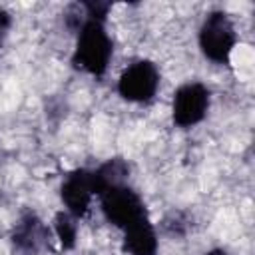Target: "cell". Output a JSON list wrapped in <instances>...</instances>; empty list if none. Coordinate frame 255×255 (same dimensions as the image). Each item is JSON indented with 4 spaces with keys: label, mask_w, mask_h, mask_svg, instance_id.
<instances>
[{
    "label": "cell",
    "mask_w": 255,
    "mask_h": 255,
    "mask_svg": "<svg viewBox=\"0 0 255 255\" xmlns=\"http://www.w3.org/2000/svg\"><path fill=\"white\" fill-rule=\"evenodd\" d=\"M114 44L106 32L104 22L86 18L78 30V42L72 56V64L90 76H104L112 60Z\"/></svg>",
    "instance_id": "obj_1"
},
{
    "label": "cell",
    "mask_w": 255,
    "mask_h": 255,
    "mask_svg": "<svg viewBox=\"0 0 255 255\" xmlns=\"http://www.w3.org/2000/svg\"><path fill=\"white\" fill-rule=\"evenodd\" d=\"M98 197L106 219L124 231L149 219L141 197L126 183L106 187Z\"/></svg>",
    "instance_id": "obj_2"
},
{
    "label": "cell",
    "mask_w": 255,
    "mask_h": 255,
    "mask_svg": "<svg viewBox=\"0 0 255 255\" xmlns=\"http://www.w3.org/2000/svg\"><path fill=\"white\" fill-rule=\"evenodd\" d=\"M237 44V34L231 18L223 10L207 14L199 30V48L203 56L215 64H227Z\"/></svg>",
    "instance_id": "obj_3"
},
{
    "label": "cell",
    "mask_w": 255,
    "mask_h": 255,
    "mask_svg": "<svg viewBox=\"0 0 255 255\" xmlns=\"http://www.w3.org/2000/svg\"><path fill=\"white\" fill-rule=\"evenodd\" d=\"M159 88V72L153 62L149 60H137L131 66H128L120 80H118V92L128 102H149Z\"/></svg>",
    "instance_id": "obj_4"
},
{
    "label": "cell",
    "mask_w": 255,
    "mask_h": 255,
    "mask_svg": "<svg viewBox=\"0 0 255 255\" xmlns=\"http://www.w3.org/2000/svg\"><path fill=\"white\" fill-rule=\"evenodd\" d=\"M209 110V90L201 82H187L175 90L173 96V122L179 128L199 124Z\"/></svg>",
    "instance_id": "obj_5"
},
{
    "label": "cell",
    "mask_w": 255,
    "mask_h": 255,
    "mask_svg": "<svg viewBox=\"0 0 255 255\" xmlns=\"http://www.w3.org/2000/svg\"><path fill=\"white\" fill-rule=\"evenodd\" d=\"M94 195H98V191H96L94 173L90 169H84V167L74 169L62 181L60 197H62L68 213L74 215L76 219L84 217L88 213V207H90Z\"/></svg>",
    "instance_id": "obj_6"
},
{
    "label": "cell",
    "mask_w": 255,
    "mask_h": 255,
    "mask_svg": "<svg viewBox=\"0 0 255 255\" xmlns=\"http://www.w3.org/2000/svg\"><path fill=\"white\" fill-rule=\"evenodd\" d=\"M10 239L14 249L20 251L22 255H38L48 245L50 231L36 213L26 211L16 223V227L12 229Z\"/></svg>",
    "instance_id": "obj_7"
},
{
    "label": "cell",
    "mask_w": 255,
    "mask_h": 255,
    "mask_svg": "<svg viewBox=\"0 0 255 255\" xmlns=\"http://www.w3.org/2000/svg\"><path fill=\"white\" fill-rule=\"evenodd\" d=\"M122 249L128 255H155L157 253V235L151 221L137 223L124 231V245Z\"/></svg>",
    "instance_id": "obj_8"
},
{
    "label": "cell",
    "mask_w": 255,
    "mask_h": 255,
    "mask_svg": "<svg viewBox=\"0 0 255 255\" xmlns=\"http://www.w3.org/2000/svg\"><path fill=\"white\" fill-rule=\"evenodd\" d=\"M54 233L60 239V245L64 249H74L76 239H78V225L76 217L70 215L68 211H60L54 217Z\"/></svg>",
    "instance_id": "obj_9"
},
{
    "label": "cell",
    "mask_w": 255,
    "mask_h": 255,
    "mask_svg": "<svg viewBox=\"0 0 255 255\" xmlns=\"http://www.w3.org/2000/svg\"><path fill=\"white\" fill-rule=\"evenodd\" d=\"M82 8H84V12H86V18L104 22L106 16H108V12H110V8H112V4H110V2H100V0H96V2H82Z\"/></svg>",
    "instance_id": "obj_10"
},
{
    "label": "cell",
    "mask_w": 255,
    "mask_h": 255,
    "mask_svg": "<svg viewBox=\"0 0 255 255\" xmlns=\"http://www.w3.org/2000/svg\"><path fill=\"white\" fill-rule=\"evenodd\" d=\"M10 26H12V16H10L8 10H4L0 6V48L4 46V40H6L8 32H10Z\"/></svg>",
    "instance_id": "obj_11"
},
{
    "label": "cell",
    "mask_w": 255,
    "mask_h": 255,
    "mask_svg": "<svg viewBox=\"0 0 255 255\" xmlns=\"http://www.w3.org/2000/svg\"><path fill=\"white\" fill-rule=\"evenodd\" d=\"M205 255H227V251H223V249H211Z\"/></svg>",
    "instance_id": "obj_12"
}]
</instances>
